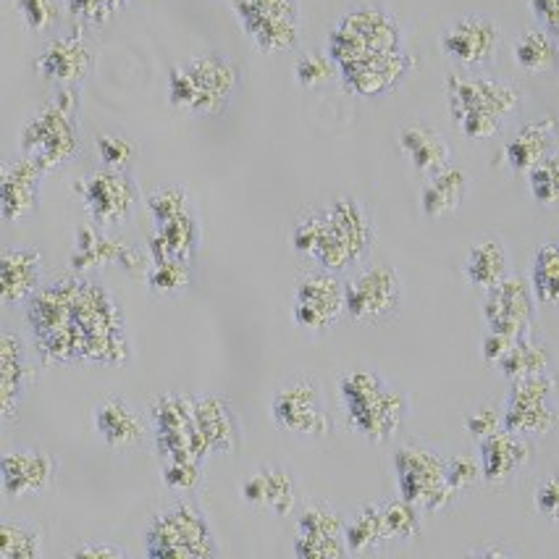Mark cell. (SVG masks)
Returning a JSON list of instances; mask_svg holds the SVG:
<instances>
[{"instance_id":"10","label":"cell","mask_w":559,"mask_h":559,"mask_svg":"<svg viewBox=\"0 0 559 559\" xmlns=\"http://www.w3.org/2000/svg\"><path fill=\"white\" fill-rule=\"evenodd\" d=\"M271 418L282 431L300 439H323L331 431V418L323 400L321 381L300 373L284 381L271 400Z\"/></svg>"},{"instance_id":"40","label":"cell","mask_w":559,"mask_h":559,"mask_svg":"<svg viewBox=\"0 0 559 559\" xmlns=\"http://www.w3.org/2000/svg\"><path fill=\"white\" fill-rule=\"evenodd\" d=\"M192 276L187 269V260L166 258L155 260V265L147 271V289L158 297H179L181 292L190 287Z\"/></svg>"},{"instance_id":"17","label":"cell","mask_w":559,"mask_h":559,"mask_svg":"<svg viewBox=\"0 0 559 559\" xmlns=\"http://www.w3.org/2000/svg\"><path fill=\"white\" fill-rule=\"evenodd\" d=\"M441 50L465 69H478L493 61L502 45V27L491 16L467 14L441 29Z\"/></svg>"},{"instance_id":"2","label":"cell","mask_w":559,"mask_h":559,"mask_svg":"<svg viewBox=\"0 0 559 559\" xmlns=\"http://www.w3.org/2000/svg\"><path fill=\"white\" fill-rule=\"evenodd\" d=\"M373 216L355 198H336L326 205L310 207L292 229L295 252L331 273L360 265L373 250Z\"/></svg>"},{"instance_id":"1","label":"cell","mask_w":559,"mask_h":559,"mask_svg":"<svg viewBox=\"0 0 559 559\" xmlns=\"http://www.w3.org/2000/svg\"><path fill=\"white\" fill-rule=\"evenodd\" d=\"M29 326L50 360L121 362L129 355L123 323L100 284L58 278L29 300Z\"/></svg>"},{"instance_id":"25","label":"cell","mask_w":559,"mask_h":559,"mask_svg":"<svg viewBox=\"0 0 559 559\" xmlns=\"http://www.w3.org/2000/svg\"><path fill=\"white\" fill-rule=\"evenodd\" d=\"M43 252L32 245H11L0 258V302L5 308L32 300L43 287Z\"/></svg>"},{"instance_id":"46","label":"cell","mask_w":559,"mask_h":559,"mask_svg":"<svg viewBox=\"0 0 559 559\" xmlns=\"http://www.w3.org/2000/svg\"><path fill=\"white\" fill-rule=\"evenodd\" d=\"M160 478L174 491H194L203 480V463H198V460H166Z\"/></svg>"},{"instance_id":"33","label":"cell","mask_w":559,"mask_h":559,"mask_svg":"<svg viewBox=\"0 0 559 559\" xmlns=\"http://www.w3.org/2000/svg\"><path fill=\"white\" fill-rule=\"evenodd\" d=\"M497 368L502 370L510 381L544 376L555 370V353H551V347L546 342L536 340L533 334H525L512 344V349Z\"/></svg>"},{"instance_id":"3","label":"cell","mask_w":559,"mask_h":559,"mask_svg":"<svg viewBox=\"0 0 559 559\" xmlns=\"http://www.w3.org/2000/svg\"><path fill=\"white\" fill-rule=\"evenodd\" d=\"M447 100L457 129L467 140H491L520 110L523 93L491 76H447Z\"/></svg>"},{"instance_id":"34","label":"cell","mask_w":559,"mask_h":559,"mask_svg":"<svg viewBox=\"0 0 559 559\" xmlns=\"http://www.w3.org/2000/svg\"><path fill=\"white\" fill-rule=\"evenodd\" d=\"M200 245V226L194 213H187V216H179L168 224L155 226V239H153V258L166 260H192L194 252H198Z\"/></svg>"},{"instance_id":"49","label":"cell","mask_w":559,"mask_h":559,"mask_svg":"<svg viewBox=\"0 0 559 559\" xmlns=\"http://www.w3.org/2000/svg\"><path fill=\"white\" fill-rule=\"evenodd\" d=\"M533 504H536L538 515L549 520V523L559 525V473H551V476H546L542 484L536 486Z\"/></svg>"},{"instance_id":"20","label":"cell","mask_w":559,"mask_h":559,"mask_svg":"<svg viewBox=\"0 0 559 559\" xmlns=\"http://www.w3.org/2000/svg\"><path fill=\"white\" fill-rule=\"evenodd\" d=\"M45 168L32 160L29 155L5 160L3 177H0V216L5 224H14L32 216L40 207V187Z\"/></svg>"},{"instance_id":"26","label":"cell","mask_w":559,"mask_h":559,"mask_svg":"<svg viewBox=\"0 0 559 559\" xmlns=\"http://www.w3.org/2000/svg\"><path fill=\"white\" fill-rule=\"evenodd\" d=\"M533 447L525 437L515 431L491 433V437L478 441V460L484 467V484L504 486L531 463Z\"/></svg>"},{"instance_id":"16","label":"cell","mask_w":559,"mask_h":559,"mask_svg":"<svg viewBox=\"0 0 559 559\" xmlns=\"http://www.w3.org/2000/svg\"><path fill=\"white\" fill-rule=\"evenodd\" d=\"M347 518L323 499H310L297 518L295 555L302 559H340L347 557Z\"/></svg>"},{"instance_id":"43","label":"cell","mask_w":559,"mask_h":559,"mask_svg":"<svg viewBox=\"0 0 559 559\" xmlns=\"http://www.w3.org/2000/svg\"><path fill=\"white\" fill-rule=\"evenodd\" d=\"M16 9L29 32H50L61 22V5L58 0H16Z\"/></svg>"},{"instance_id":"21","label":"cell","mask_w":559,"mask_h":559,"mask_svg":"<svg viewBox=\"0 0 559 559\" xmlns=\"http://www.w3.org/2000/svg\"><path fill=\"white\" fill-rule=\"evenodd\" d=\"M35 69L48 82L74 87L93 74L95 53L80 32H71V35L53 37L45 45L40 56L35 58Z\"/></svg>"},{"instance_id":"8","label":"cell","mask_w":559,"mask_h":559,"mask_svg":"<svg viewBox=\"0 0 559 559\" xmlns=\"http://www.w3.org/2000/svg\"><path fill=\"white\" fill-rule=\"evenodd\" d=\"M142 542L145 555L155 559H211L221 555L207 515L194 499H179L155 512Z\"/></svg>"},{"instance_id":"53","label":"cell","mask_w":559,"mask_h":559,"mask_svg":"<svg viewBox=\"0 0 559 559\" xmlns=\"http://www.w3.org/2000/svg\"><path fill=\"white\" fill-rule=\"evenodd\" d=\"M103 3H106L108 14H110V16H114V14H116V11H119V9H123V5H127V3H129V0H103Z\"/></svg>"},{"instance_id":"24","label":"cell","mask_w":559,"mask_h":559,"mask_svg":"<svg viewBox=\"0 0 559 559\" xmlns=\"http://www.w3.org/2000/svg\"><path fill=\"white\" fill-rule=\"evenodd\" d=\"M32 379H35V370H32L22 336L14 329H5L0 334V413H3V424H11L19 415Z\"/></svg>"},{"instance_id":"41","label":"cell","mask_w":559,"mask_h":559,"mask_svg":"<svg viewBox=\"0 0 559 559\" xmlns=\"http://www.w3.org/2000/svg\"><path fill=\"white\" fill-rule=\"evenodd\" d=\"M147 211H151L155 226L168 224V221L192 213V198L190 192L179 185L158 187V190L151 192V198H147Z\"/></svg>"},{"instance_id":"35","label":"cell","mask_w":559,"mask_h":559,"mask_svg":"<svg viewBox=\"0 0 559 559\" xmlns=\"http://www.w3.org/2000/svg\"><path fill=\"white\" fill-rule=\"evenodd\" d=\"M347 538L349 555H373L383 544H389L386 523H383L381 502H366L353 518L347 520Z\"/></svg>"},{"instance_id":"36","label":"cell","mask_w":559,"mask_h":559,"mask_svg":"<svg viewBox=\"0 0 559 559\" xmlns=\"http://www.w3.org/2000/svg\"><path fill=\"white\" fill-rule=\"evenodd\" d=\"M515 63L528 74H546L559 63V43L546 29H531L515 40Z\"/></svg>"},{"instance_id":"31","label":"cell","mask_w":559,"mask_h":559,"mask_svg":"<svg viewBox=\"0 0 559 559\" xmlns=\"http://www.w3.org/2000/svg\"><path fill=\"white\" fill-rule=\"evenodd\" d=\"M467 190H471L467 174L460 166L450 164L426 181L424 192H420V207L428 218L452 216L465 203Z\"/></svg>"},{"instance_id":"45","label":"cell","mask_w":559,"mask_h":559,"mask_svg":"<svg viewBox=\"0 0 559 559\" xmlns=\"http://www.w3.org/2000/svg\"><path fill=\"white\" fill-rule=\"evenodd\" d=\"M336 63L331 61L329 53H305L300 56V61L295 63V76L297 82L302 84L305 90H316V87H323V84L331 82V76H334Z\"/></svg>"},{"instance_id":"32","label":"cell","mask_w":559,"mask_h":559,"mask_svg":"<svg viewBox=\"0 0 559 559\" xmlns=\"http://www.w3.org/2000/svg\"><path fill=\"white\" fill-rule=\"evenodd\" d=\"M510 276V252L499 239H486L465 258V278L473 287L489 292Z\"/></svg>"},{"instance_id":"37","label":"cell","mask_w":559,"mask_h":559,"mask_svg":"<svg viewBox=\"0 0 559 559\" xmlns=\"http://www.w3.org/2000/svg\"><path fill=\"white\" fill-rule=\"evenodd\" d=\"M43 531L27 518H5L0 525V559H40Z\"/></svg>"},{"instance_id":"52","label":"cell","mask_w":559,"mask_h":559,"mask_svg":"<svg viewBox=\"0 0 559 559\" xmlns=\"http://www.w3.org/2000/svg\"><path fill=\"white\" fill-rule=\"evenodd\" d=\"M71 557L74 559H123V557H129V551L121 549V546H116V544L90 542V544L76 546V549L71 551Z\"/></svg>"},{"instance_id":"14","label":"cell","mask_w":559,"mask_h":559,"mask_svg":"<svg viewBox=\"0 0 559 559\" xmlns=\"http://www.w3.org/2000/svg\"><path fill=\"white\" fill-rule=\"evenodd\" d=\"M347 316V297L340 273L316 271L302 276L295 287L292 318L302 331L313 336L329 334Z\"/></svg>"},{"instance_id":"38","label":"cell","mask_w":559,"mask_h":559,"mask_svg":"<svg viewBox=\"0 0 559 559\" xmlns=\"http://www.w3.org/2000/svg\"><path fill=\"white\" fill-rule=\"evenodd\" d=\"M531 284L542 305H559V242L538 247L533 258Z\"/></svg>"},{"instance_id":"4","label":"cell","mask_w":559,"mask_h":559,"mask_svg":"<svg viewBox=\"0 0 559 559\" xmlns=\"http://www.w3.org/2000/svg\"><path fill=\"white\" fill-rule=\"evenodd\" d=\"M340 392L353 431L370 444H383L407 418V396L373 370H349L340 379Z\"/></svg>"},{"instance_id":"19","label":"cell","mask_w":559,"mask_h":559,"mask_svg":"<svg viewBox=\"0 0 559 559\" xmlns=\"http://www.w3.org/2000/svg\"><path fill=\"white\" fill-rule=\"evenodd\" d=\"M415 69L413 56L407 48L366 58V61L347 63L340 69L342 84L357 97H381L394 93Z\"/></svg>"},{"instance_id":"50","label":"cell","mask_w":559,"mask_h":559,"mask_svg":"<svg viewBox=\"0 0 559 559\" xmlns=\"http://www.w3.org/2000/svg\"><path fill=\"white\" fill-rule=\"evenodd\" d=\"M520 336H510V334H499V331H489L486 334L484 344H480V353H484V360L489 362V366H499V362L504 360L507 353L512 349V344H515Z\"/></svg>"},{"instance_id":"29","label":"cell","mask_w":559,"mask_h":559,"mask_svg":"<svg viewBox=\"0 0 559 559\" xmlns=\"http://www.w3.org/2000/svg\"><path fill=\"white\" fill-rule=\"evenodd\" d=\"M557 151V121L551 116L528 121L504 145V160L515 174H531Z\"/></svg>"},{"instance_id":"12","label":"cell","mask_w":559,"mask_h":559,"mask_svg":"<svg viewBox=\"0 0 559 559\" xmlns=\"http://www.w3.org/2000/svg\"><path fill=\"white\" fill-rule=\"evenodd\" d=\"M231 9L263 53H287L300 43V0H234Z\"/></svg>"},{"instance_id":"6","label":"cell","mask_w":559,"mask_h":559,"mask_svg":"<svg viewBox=\"0 0 559 559\" xmlns=\"http://www.w3.org/2000/svg\"><path fill=\"white\" fill-rule=\"evenodd\" d=\"M80 95L67 87L43 106L19 134L22 153L37 160L45 171H56L80 153Z\"/></svg>"},{"instance_id":"48","label":"cell","mask_w":559,"mask_h":559,"mask_svg":"<svg viewBox=\"0 0 559 559\" xmlns=\"http://www.w3.org/2000/svg\"><path fill=\"white\" fill-rule=\"evenodd\" d=\"M502 428H504V415H502V409H497L493 405H484V407L473 409V413L465 418L467 437L476 439V441L491 437V433L502 431Z\"/></svg>"},{"instance_id":"47","label":"cell","mask_w":559,"mask_h":559,"mask_svg":"<svg viewBox=\"0 0 559 559\" xmlns=\"http://www.w3.org/2000/svg\"><path fill=\"white\" fill-rule=\"evenodd\" d=\"M97 158L103 160V166L108 168H127L134 160L136 145L132 140L119 134H100L95 140Z\"/></svg>"},{"instance_id":"23","label":"cell","mask_w":559,"mask_h":559,"mask_svg":"<svg viewBox=\"0 0 559 559\" xmlns=\"http://www.w3.org/2000/svg\"><path fill=\"white\" fill-rule=\"evenodd\" d=\"M58 473L53 454L43 450H11L3 454L0 476H3V493L9 499L35 497L53 486Z\"/></svg>"},{"instance_id":"7","label":"cell","mask_w":559,"mask_h":559,"mask_svg":"<svg viewBox=\"0 0 559 559\" xmlns=\"http://www.w3.org/2000/svg\"><path fill=\"white\" fill-rule=\"evenodd\" d=\"M405 48V32L392 11L376 3H360L349 9L329 35V58L336 69L366 58L394 53Z\"/></svg>"},{"instance_id":"42","label":"cell","mask_w":559,"mask_h":559,"mask_svg":"<svg viewBox=\"0 0 559 559\" xmlns=\"http://www.w3.org/2000/svg\"><path fill=\"white\" fill-rule=\"evenodd\" d=\"M533 200L544 207H559V155L555 153L528 174Z\"/></svg>"},{"instance_id":"27","label":"cell","mask_w":559,"mask_h":559,"mask_svg":"<svg viewBox=\"0 0 559 559\" xmlns=\"http://www.w3.org/2000/svg\"><path fill=\"white\" fill-rule=\"evenodd\" d=\"M95 433L110 450H134L147 437L142 415L121 396H108L93 409Z\"/></svg>"},{"instance_id":"18","label":"cell","mask_w":559,"mask_h":559,"mask_svg":"<svg viewBox=\"0 0 559 559\" xmlns=\"http://www.w3.org/2000/svg\"><path fill=\"white\" fill-rule=\"evenodd\" d=\"M536 292L523 276H507L502 284L486 292L484 321L489 331L510 336L531 334L536 321Z\"/></svg>"},{"instance_id":"39","label":"cell","mask_w":559,"mask_h":559,"mask_svg":"<svg viewBox=\"0 0 559 559\" xmlns=\"http://www.w3.org/2000/svg\"><path fill=\"white\" fill-rule=\"evenodd\" d=\"M383 523H386L389 542H415L424 531V523H420V507H415L407 499H383Z\"/></svg>"},{"instance_id":"44","label":"cell","mask_w":559,"mask_h":559,"mask_svg":"<svg viewBox=\"0 0 559 559\" xmlns=\"http://www.w3.org/2000/svg\"><path fill=\"white\" fill-rule=\"evenodd\" d=\"M447 480H450L452 491L465 493L484 480V467H480L478 457H471V454H454V457L447 460Z\"/></svg>"},{"instance_id":"28","label":"cell","mask_w":559,"mask_h":559,"mask_svg":"<svg viewBox=\"0 0 559 559\" xmlns=\"http://www.w3.org/2000/svg\"><path fill=\"white\" fill-rule=\"evenodd\" d=\"M194 405V424H198L200 437H203L207 452L224 454L237 452L239 439H242V428H239L237 415L224 396L203 394L192 396Z\"/></svg>"},{"instance_id":"51","label":"cell","mask_w":559,"mask_h":559,"mask_svg":"<svg viewBox=\"0 0 559 559\" xmlns=\"http://www.w3.org/2000/svg\"><path fill=\"white\" fill-rule=\"evenodd\" d=\"M531 14L559 40V0H531Z\"/></svg>"},{"instance_id":"9","label":"cell","mask_w":559,"mask_h":559,"mask_svg":"<svg viewBox=\"0 0 559 559\" xmlns=\"http://www.w3.org/2000/svg\"><path fill=\"white\" fill-rule=\"evenodd\" d=\"M394 473L400 497L424 512H441L457 499L447 480V460L418 441L402 444L394 452Z\"/></svg>"},{"instance_id":"5","label":"cell","mask_w":559,"mask_h":559,"mask_svg":"<svg viewBox=\"0 0 559 559\" xmlns=\"http://www.w3.org/2000/svg\"><path fill=\"white\" fill-rule=\"evenodd\" d=\"M242 71L221 53H205L179 63L168 74V103L181 114L218 116L237 93Z\"/></svg>"},{"instance_id":"13","label":"cell","mask_w":559,"mask_h":559,"mask_svg":"<svg viewBox=\"0 0 559 559\" xmlns=\"http://www.w3.org/2000/svg\"><path fill=\"white\" fill-rule=\"evenodd\" d=\"M402 278L392 265L379 263L357 271L344 282L347 318L355 323H386L402 308Z\"/></svg>"},{"instance_id":"11","label":"cell","mask_w":559,"mask_h":559,"mask_svg":"<svg viewBox=\"0 0 559 559\" xmlns=\"http://www.w3.org/2000/svg\"><path fill=\"white\" fill-rule=\"evenodd\" d=\"M559 381L555 373L531 376V379L512 381L510 394L502 407L504 428L520 437H546L559 428Z\"/></svg>"},{"instance_id":"30","label":"cell","mask_w":559,"mask_h":559,"mask_svg":"<svg viewBox=\"0 0 559 559\" xmlns=\"http://www.w3.org/2000/svg\"><path fill=\"white\" fill-rule=\"evenodd\" d=\"M400 151L405 153L409 166L418 174L433 177L452 164V151L450 142L444 140V134L437 127L426 121H409L400 129Z\"/></svg>"},{"instance_id":"15","label":"cell","mask_w":559,"mask_h":559,"mask_svg":"<svg viewBox=\"0 0 559 559\" xmlns=\"http://www.w3.org/2000/svg\"><path fill=\"white\" fill-rule=\"evenodd\" d=\"M90 218L100 226H116L132 216L140 190L127 168H97L74 185Z\"/></svg>"},{"instance_id":"22","label":"cell","mask_w":559,"mask_h":559,"mask_svg":"<svg viewBox=\"0 0 559 559\" xmlns=\"http://www.w3.org/2000/svg\"><path fill=\"white\" fill-rule=\"evenodd\" d=\"M297 476L287 465L263 463L258 465L242 484V502L252 510L273 512L278 518H287L297 502Z\"/></svg>"}]
</instances>
